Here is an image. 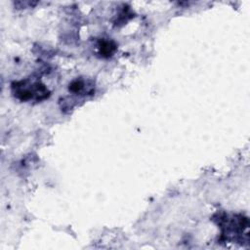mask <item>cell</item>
Segmentation results:
<instances>
[{
	"label": "cell",
	"mask_w": 250,
	"mask_h": 250,
	"mask_svg": "<svg viewBox=\"0 0 250 250\" xmlns=\"http://www.w3.org/2000/svg\"><path fill=\"white\" fill-rule=\"evenodd\" d=\"M12 91L14 96L21 101L34 100L36 102H40L48 98L50 95L45 85L38 81L30 83L29 80L13 83Z\"/></svg>",
	"instance_id": "cell-1"
},
{
	"label": "cell",
	"mask_w": 250,
	"mask_h": 250,
	"mask_svg": "<svg viewBox=\"0 0 250 250\" xmlns=\"http://www.w3.org/2000/svg\"><path fill=\"white\" fill-rule=\"evenodd\" d=\"M99 50H100V54L103 57L108 58V57L112 56V54L115 52L116 45L111 40L103 39V40H100V42H99Z\"/></svg>",
	"instance_id": "cell-2"
}]
</instances>
